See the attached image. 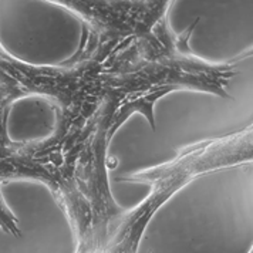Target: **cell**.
<instances>
[{
	"label": "cell",
	"mask_w": 253,
	"mask_h": 253,
	"mask_svg": "<svg viewBox=\"0 0 253 253\" xmlns=\"http://www.w3.org/2000/svg\"><path fill=\"white\" fill-rule=\"evenodd\" d=\"M0 226L6 232L19 236V228H17L16 219L12 215V212L6 207V204H4V201L1 198V194H0Z\"/></svg>",
	"instance_id": "obj_1"
}]
</instances>
